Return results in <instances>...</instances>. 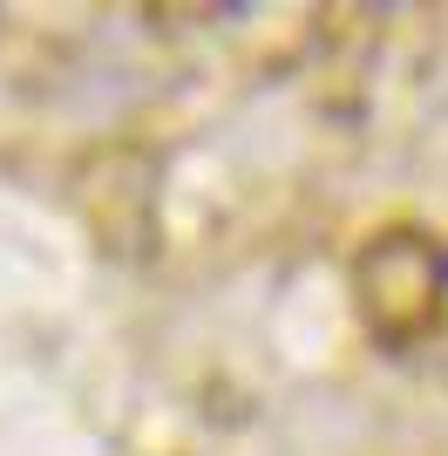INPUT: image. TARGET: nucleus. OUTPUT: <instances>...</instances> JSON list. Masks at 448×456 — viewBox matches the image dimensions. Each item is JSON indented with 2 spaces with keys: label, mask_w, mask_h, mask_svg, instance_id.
I'll return each mask as SVG.
<instances>
[{
  "label": "nucleus",
  "mask_w": 448,
  "mask_h": 456,
  "mask_svg": "<svg viewBox=\"0 0 448 456\" xmlns=\"http://www.w3.org/2000/svg\"><path fill=\"white\" fill-rule=\"evenodd\" d=\"M354 293L380 341H421L448 306V252L428 239H380L360 252Z\"/></svg>",
  "instance_id": "f257e3e1"
}]
</instances>
